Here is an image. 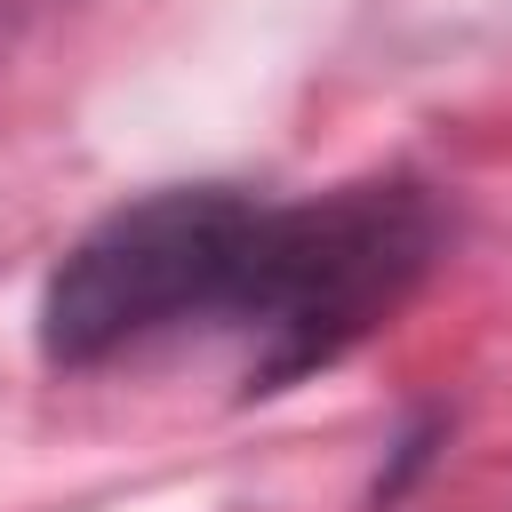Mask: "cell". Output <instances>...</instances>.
<instances>
[{"label": "cell", "instance_id": "cell-1", "mask_svg": "<svg viewBox=\"0 0 512 512\" xmlns=\"http://www.w3.org/2000/svg\"><path fill=\"white\" fill-rule=\"evenodd\" d=\"M264 200L240 192H152L112 208L72 256L48 272L40 344L56 368H96L168 328H232L256 288Z\"/></svg>", "mask_w": 512, "mask_h": 512}, {"label": "cell", "instance_id": "cell-2", "mask_svg": "<svg viewBox=\"0 0 512 512\" xmlns=\"http://www.w3.org/2000/svg\"><path fill=\"white\" fill-rule=\"evenodd\" d=\"M440 216L416 184H344L296 208H264L256 288H248V352L264 384H288L368 336L432 264Z\"/></svg>", "mask_w": 512, "mask_h": 512}]
</instances>
